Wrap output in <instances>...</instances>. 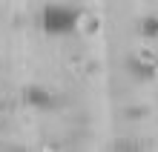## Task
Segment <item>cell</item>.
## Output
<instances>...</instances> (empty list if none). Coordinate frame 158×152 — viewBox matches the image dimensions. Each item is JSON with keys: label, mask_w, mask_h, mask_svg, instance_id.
<instances>
[{"label": "cell", "mask_w": 158, "mask_h": 152, "mask_svg": "<svg viewBox=\"0 0 158 152\" xmlns=\"http://www.w3.org/2000/svg\"><path fill=\"white\" fill-rule=\"evenodd\" d=\"M78 20H81V12L72 6H63V3H49L40 14V26L46 35L52 37H60V35H72L78 29Z\"/></svg>", "instance_id": "obj_1"}, {"label": "cell", "mask_w": 158, "mask_h": 152, "mask_svg": "<svg viewBox=\"0 0 158 152\" xmlns=\"http://www.w3.org/2000/svg\"><path fill=\"white\" fill-rule=\"evenodd\" d=\"M23 98H26L29 106H38V109H52V106H55L52 92H46V89H40V86H29V89L23 92Z\"/></svg>", "instance_id": "obj_2"}, {"label": "cell", "mask_w": 158, "mask_h": 152, "mask_svg": "<svg viewBox=\"0 0 158 152\" xmlns=\"http://www.w3.org/2000/svg\"><path fill=\"white\" fill-rule=\"evenodd\" d=\"M127 69L132 72V75H138L141 80H152V78H155V63H152V60H144V58H138V55L127 60Z\"/></svg>", "instance_id": "obj_3"}, {"label": "cell", "mask_w": 158, "mask_h": 152, "mask_svg": "<svg viewBox=\"0 0 158 152\" xmlns=\"http://www.w3.org/2000/svg\"><path fill=\"white\" fill-rule=\"evenodd\" d=\"M138 32H141V37H147V40H152V37H158V14H147L138 20Z\"/></svg>", "instance_id": "obj_4"}, {"label": "cell", "mask_w": 158, "mask_h": 152, "mask_svg": "<svg viewBox=\"0 0 158 152\" xmlns=\"http://www.w3.org/2000/svg\"><path fill=\"white\" fill-rule=\"evenodd\" d=\"M112 149H141V146H138L135 141H115V146H112Z\"/></svg>", "instance_id": "obj_5"}]
</instances>
